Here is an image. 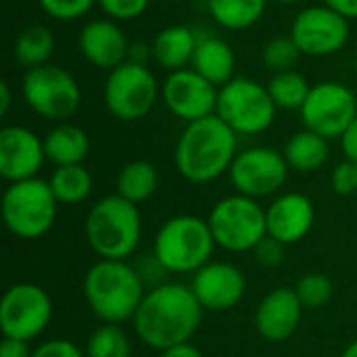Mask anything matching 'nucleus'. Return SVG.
<instances>
[{
    "label": "nucleus",
    "mask_w": 357,
    "mask_h": 357,
    "mask_svg": "<svg viewBox=\"0 0 357 357\" xmlns=\"http://www.w3.org/2000/svg\"><path fill=\"white\" fill-rule=\"evenodd\" d=\"M203 312L190 287L163 282L146 291L134 316V331L146 347L165 351L190 343L203 322Z\"/></svg>",
    "instance_id": "obj_1"
},
{
    "label": "nucleus",
    "mask_w": 357,
    "mask_h": 357,
    "mask_svg": "<svg viewBox=\"0 0 357 357\" xmlns=\"http://www.w3.org/2000/svg\"><path fill=\"white\" fill-rule=\"evenodd\" d=\"M238 155V134L218 115L186 123L176 149L178 174L192 184H209L230 172Z\"/></svg>",
    "instance_id": "obj_2"
},
{
    "label": "nucleus",
    "mask_w": 357,
    "mask_h": 357,
    "mask_svg": "<svg viewBox=\"0 0 357 357\" xmlns=\"http://www.w3.org/2000/svg\"><path fill=\"white\" fill-rule=\"evenodd\" d=\"M146 287L128 261L98 259L84 276V297L92 314L105 324L134 320Z\"/></svg>",
    "instance_id": "obj_3"
},
{
    "label": "nucleus",
    "mask_w": 357,
    "mask_h": 357,
    "mask_svg": "<svg viewBox=\"0 0 357 357\" xmlns=\"http://www.w3.org/2000/svg\"><path fill=\"white\" fill-rule=\"evenodd\" d=\"M142 238V218L134 203L123 197H102L88 211L86 241L100 259L126 261Z\"/></svg>",
    "instance_id": "obj_4"
},
{
    "label": "nucleus",
    "mask_w": 357,
    "mask_h": 357,
    "mask_svg": "<svg viewBox=\"0 0 357 357\" xmlns=\"http://www.w3.org/2000/svg\"><path fill=\"white\" fill-rule=\"evenodd\" d=\"M215 247L207 220L199 215H176L159 228L153 255L169 274H195L209 264Z\"/></svg>",
    "instance_id": "obj_5"
},
{
    "label": "nucleus",
    "mask_w": 357,
    "mask_h": 357,
    "mask_svg": "<svg viewBox=\"0 0 357 357\" xmlns=\"http://www.w3.org/2000/svg\"><path fill=\"white\" fill-rule=\"evenodd\" d=\"M59 201L48 180L29 178L8 184L2 195V220L6 230L23 241L44 236L56 220Z\"/></svg>",
    "instance_id": "obj_6"
},
{
    "label": "nucleus",
    "mask_w": 357,
    "mask_h": 357,
    "mask_svg": "<svg viewBox=\"0 0 357 357\" xmlns=\"http://www.w3.org/2000/svg\"><path fill=\"white\" fill-rule=\"evenodd\" d=\"M209 228L215 245L230 253L253 251L268 236L266 209L245 195L224 197L209 211Z\"/></svg>",
    "instance_id": "obj_7"
},
{
    "label": "nucleus",
    "mask_w": 357,
    "mask_h": 357,
    "mask_svg": "<svg viewBox=\"0 0 357 357\" xmlns=\"http://www.w3.org/2000/svg\"><path fill=\"white\" fill-rule=\"evenodd\" d=\"M268 86L251 77H234L220 88L215 115L238 136L264 134L276 119Z\"/></svg>",
    "instance_id": "obj_8"
},
{
    "label": "nucleus",
    "mask_w": 357,
    "mask_h": 357,
    "mask_svg": "<svg viewBox=\"0 0 357 357\" xmlns=\"http://www.w3.org/2000/svg\"><path fill=\"white\" fill-rule=\"evenodd\" d=\"M21 94L36 115L56 123L67 121L82 102V90L73 73L52 63L27 69L21 82Z\"/></svg>",
    "instance_id": "obj_9"
},
{
    "label": "nucleus",
    "mask_w": 357,
    "mask_h": 357,
    "mask_svg": "<svg viewBox=\"0 0 357 357\" xmlns=\"http://www.w3.org/2000/svg\"><path fill=\"white\" fill-rule=\"evenodd\" d=\"M159 96L161 86L149 65H138L132 61L111 69L102 88L107 111L121 121H138L146 117Z\"/></svg>",
    "instance_id": "obj_10"
},
{
    "label": "nucleus",
    "mask_w": 357,
    "mask_h": 357,
    "mask_svg": "<svg viewBox=\"0 0 357 357\" xmlns=\"http://www.w3.org/2000/svg\"><path fill=\"white\" fill-rule=\"evenodd\" d=\"M52 320L50 295L31 282H19L4 291L0 301V331L6 339L33 341Z\"/></svg>",
    "instance_id": "obj_11"
},
{
    "label": "nucleus",
    "mask_w": 357,
    "mask_h": 357,
    "mask_svg": "<svg viewBox=\"0 0 357 357\" xmlns=\"http://www.w3.org/2000/svg\"><path fill=\"white\" fill-rule=\"evenodd\" d=\"M299 113L307 130L328 140L341 138L357 117V96L349 86L326 79L312 86Z\"/></svg>",
    "instance_id": "obj_12"
},
{
    "label": "nucleus",
    "mask_w": 357,
    "mask_h": 357,
    "mask_svg": "<svg viewBox=\"0 0 357 357\" xmlns=\"http://www.w3.org/2000/svg\"><path fill=\"white\" fill-rule=\"evenodd\" d=\"M289 36L295 40L301 54L331 56L349 42L351 23L326 4H312L295 15Z\"/></svg>",
    "instance_id": "obj_13"
},
{
    "label": "nucleus",
    "mask_w": 357,
    "mask_h": 357,
    "mask_svg": "<svg viewBox=\"0 0 357 357\" xmlns=\"http://www.w3.org/2000/svg\"><path fill=\"white\" fill-rule=\"evenodd\" d=\"M289 169L291 167L280 151L270 146H251L238 151L228 174L238 195L264 199L284 186Z\"/></svg>",
    "instance_id": "obj_14"
},
{
    "label": "nucleus",
    "mask_w": 357,
    "mask_h": 357,
    "mask_svg": "<svg viewBox=\"0 0 357 357\" xmlns=\"http://www.w3.org/2000/svg\"><path fill=\"white\" fill-rule=\"evenodd\" d=\"M218 94L220 88L197 73L192 67L172 71L161 84V98L167 111L186 123L215 115Z\"/></svg>",
    "instance_id": "obj_15"
},
{
    "label": "nucleus",
    "mask_w": 357,
    "mask_h": 357,
    "mask_svg": "<svg viewBox=\"0 0 357 357\" xmlns=\"http://www.w3.org/2000/svg\"><path fill=\"white\" fill-rule=\"evenodd\" d=\"M190 289L205 312H228L243 301L247 278L234 264L209 261L192 274Z\"/></svg>",
    "instance_id": "obj_16"
},
{
    "label": "nucleus",
    "mask_w": 357,
    "mask_h": 357,
    "mask_svg": "<svg viewBox=\"0 0 357 357\" xmlns=\"http://www.w3.org/2000/svg\"><path fill=\"white\" fill-rule=\"evenodd\" d=\"M44 161V138L25 126H4L0 130V176L8 184L38 178Z\"/></svg>",
    "instance_id": "obj_17"
},
{
    "label": "nucleus",
    "mask_w": 357,
    "mask_h": 357,
    "mask_svg": "<svg viewBox=\"0 0 357 357\" xmlns=\"http://www.w3.org/2000/svg\"><path fill=\"white\" fill-rule=\"evenodd\" d=\"M77 48L82 56L98 69H115L128 61L130 42L113 19H92L88 21L77 38Z\"/></svg>",
    "instance_id": "obj_18"
},
{
    "label": "nucleus",
    "mask_w": 357,
    "mask_h": 357,
    "mask_svg": "<svg viewBox=\"0 0 357 357\" xmlns=\"http://www.w3.org/2000/svg\"><path fill=\"white\" fill-rule=\"evenodd\" d=\"M268 234L282 245H295L305 238L316 222V207L301 192H284L266 209Z\"/></svg>",
    "instance_id": "obj_19"
},
{
    "label": "nucleus",
    "mask_w": 357,
    "mask_h": 357,
    "mask_svg": "<svg viewBox=\"0 0 357 357\" xmlns=\"http://www.w3.org/2000/svg\"><path fill=\"white\" fill-rule=\"evenodd\" d=\"M303 305L295 289L278 287L270 291L255 310V328L270 343H282L299 328Z\"/></svg>",
    "instance_id": "obj_20"
},
{
    "label": "nucleus",
    "mask_w": 357,
    "mask_h": 357,
    "mask_svg": "<svg viewBox=\"0 0 357 357\" xmlns=\"http://www.w3.org/2000/svg\"><path fill=\"white\" fill-rule=\"evenodd\" d=\"M190 67L197 73H201L205 79H209L213 86L222 88L224 84L234 79L236 56L224 38L205 33V36H199Z\"/></svg>",
    "instance_id": "obj_21"
},
{
    "label": "nucleus",
    "mask_w": 357,
    "mask_h": 357,
    "mask_svg": "<svg viewBox=\"0 0 357 357\" xmlns=\"http://www.w3.org/2000/svg\"><path fill=\"white\" fill-rule=\"evenodd\" d=\"M199 36L186 25H167L153 40V61L165 71H180L192 63Z\"/></svg>",
    "instance_id": "obj_22"
},
{
    "label": "nucleus",
    "mask_w": 357,
    "mask_h": 357,
    "mask_svg": "<svg viewBox=\"0 0 357 357\" xmlns=\"http://www.w3.org/2000/svg\"><path fill=\"white\" fill-rule=\"evenodd\" d=\"M90 151V138L88 134L69 121L56 123L46 136H44V153L46 161H50L54 167L63 165H82Z\"/></svg>",
    "instance_id": "obj_23"
},
{
    "label": "nucleus",
    "mask_w": 357,
    "mask_h": 357,
    "mask_svg": "<svg viewBox=\"0 0 357 357\" xmlns=\"http://www.w3.org/2000/svg\"><path fill=\"white\" fill-rule=\"evenodd\" d=\"M282 155L291 169L301 172V174H312V172L320 169L331 157L328 138H324L307 128L299 130L287 140Z\"/></svg>",
    "instance_id": "obj_24"
},
{
    "label": "nucleus",
    "mask_w": 357,
    "mask_h": 357,
    "mask_svg": "<svg viewBox=\"0 0 357 357\" xmlns=\"http://www.w3.org/2000/svg\"><path fill=\"white\" fill-rule=\"evenodd\" d=\"M52 52H54V33L40 23L23 27L13 44V56L25 69H33L50 63Z\"/></svg>",
    "instance_id": "obj_25"
},
{
    "label": "nucleus",
    "mask_w": 357,
    "mask_h": 357,
    "mask_svg": "<svg viewBox=\"0 0 357 357\" xmlns=\"http://www.w3.org/2000/svg\"><path fill=\"white\" fill-rule=\"evenodd\" d=\"M268 0H207V10L211 19L232 31H243L253 27L266 13Z\"/></svg>",
    "instance_id": "obj_26"
},
{
    "label": "nucleus",
    "mask_w": 357,
    "mask_h": 357,
    "mask_svg": "<svg viewBox=\"0 0 357 357\" xmlns=\"http://www.w3.org/2000/svg\"><path fill=\"white\" fill-rule=\"evenodd\" d=\"M157 186H159L157 167L142 159L126 163L117 176V195L134 205L149 201L155 195Z\"/></svg>",
    "instance_id": "obj_27"
},
{
    "label": "nucleus",
    "mask_w": 357,
    "mask_h": 357,
    "mask_svg": "<svg viewBox=\"0 0 357 357\" xmlns=\"http://www.w3.org/2000/svg\"><path fill=\"white\" fill-rule=\"evenodd\" d=\"M59 205H77L92 192V176L84 165L54 167L48 180Z\"/></svg>",
    "instance_id": "obj_28"
},
{
    "label": "nucleus",
    "mask_w": 357,
    "mask_h": 357,
    "mask_svg": "<svg viewBox=\"0 0 357 357\" xmlns=\"http://www.w3.org/2000/svg\"><path fill=\"white\" fill-rule=\"evenodd\" d=\"M268 90H270V96L274 100V105L278 109H284V111H301L303 102L307 100L310 96V82L303 73L295 71V69H289V71H280V73H274L272 79L268 82Z\"/></svg>",
    "instance_id": "obj_29"
},
{
    "label": "nucleus",
    "mask_w": 357,
    "mask_h": 357,
    "mask_svg": "<svg viewBox=\"0 0 357 357\" xmlns=\"http://www.w3.org/2000/svg\"><path fill=\"white\" fill-rule=\"evenodd\" d=\"M132 343L119 324H100L86 343V357H130Z\"/></svg>",
    "instance_id": "obj_30"
},
{
    "label": "nucleus",
    "mask_w": 357,
    "mask_h": 357,
    "mask_svg": "<svg viewBox=\"0 0 357 357\" xmlns=\"http://www.w3.org/2000/svg\"><path fill=\"white\" fill-rule=\"evenodd\" d=\"M295 293L301 301L303 307L307 310H320L324 307L333 295H335V284L326 274L320 272H310L303 278L297 280L295 284Z\"/></svg>",
    "instance_id": "obj_31"
},
{
    "label": "nucleus",
    "mask_w": 357,
    "mask_h": 357,
    "mask_svg": "<svg viewBox=\"0 0 357 357\" xmlns=\"http://www.w3.org/2000/svg\"><path fill=\"white\" fill-rule=\"evenodd\" d=\"M299 56H301V50L291 36H276L268 40L261 48V61L274 73L295 69Z\"/></svg>",
    "instance_id": "obj_32"
},
{
    "label": "nucleus",
    "mask_w": 357,
    "mask_h": 357,
    "mask_svg": "<svg viewBox=\"0 0 357 357\" xmlns=\"http://www.w3.org/2000/svg\"><path fill=\"white\" fill-rule=\"evenodd\" d=\"M38 4L54 21H77L96 4V0H38Z\"/></svg>",
    "instance_id": "obj_33"
},
{
    "label": "nucleus",
    "mask_w": 357,
    "mask_h": 357,
    "mask_svg": "<svg viewBox=\"0 0 357 357\" xmlns=\"http://www.w3.org/2000/svg\"><path fill=\"white\" fill-rule=\"evenodd\" d=\"M151 0H96L102 13L113 21H130L140 17Z\"/></svg>",
    "instance_id": "obj_34"
},
{
    "label": "nucleus",
    "mask_w": 357,
    "mask_h": 357,
    "mask_svg": "<svg viewBox=\"0 0 357 357\" xmlns=\"http://www.w3.org/2000/svg\"><path fill=\"white\" fill-rule=\"evenodd\" d=\"M331 188L339 197H357V163L343 159L331 174Z\"/></svg>",
    "instance_id": "obj_35"
},
{
    "label": "nucleus",
    "mask_w": 357,
    "mask_h": 357,
    "mask_svg": "<svg viewBox=\"0 0 357 357\" xmlns=\"http://www.w3.org/2000/svg\"><path fill=\"white\" fill-rule=\"evenodd\" d=\"M284 249L287 245H282L280 241L272 238L270 234L253 249L255 261L264 268H276L284 261Z\"/></svg>",
    "instance_id": "obj_36"
},
{
    "label": "nucleus",
    "mask_w": 357,
    "mask_h": 357,
    "mask_svg": "<svg viewBox=\"0 0 357 357\" xmlns=\"http://www.w3.org/2000/svg\"><path fill=\"white\" fill-rule=\"evenodd\" d=\"M31 357H86V351H82L73 341L67 339H50L33 347Z\"/></svg>",
    "instance_id": "obj_37"
},
{
    "label": "nucleus",
    "mask_w": 357,
    "mask_h": 357,
    "mask_svg": "<svg viewBox=\"0 0 357 357\" xmlns=\"http://www.w3.org/2000/svg\"><path fill=\"white\" fill-rule=\"evenodd\" d=\"M33 349L29 347L27 341H17V339H2L0 343V357H31Z\"/></svg>",
    "instance_id": "obj_38"
},
{
    "label": "nucleus",
    "mask_w": 357,
    "mask_h": 357,
    "mask_svg": "<svg viewBox=\"0 0 357 357\" xmlns=\"http://www.w3.org/2000/svg\"><path fill=\"white\" fill-rule=\"evenodd\" d=\"M341 140V151H343V157L357 163V117L351 121V126L345 130V134L339 138Z\"/></svg>",
    "instance_id": "obj_39"
},
{
    "label": "nucleus",
    "mask_w": 357,
    "mask_h": 357,
    "mask_svg": "<svg viewBox=\"0 0 357 357\" xmlns=\"http://www.w3.org/2000/svg\"><path fill=\"white\" fill-rule=\"evenodd\" d=\"M149 59H153V46H151V44H144V42H130L128 61L138 63V65H146Z\"/></svg>",
    "instance_id": "obj_40"
},
{
    "label": "nucleus",
    "mask_w": 357,
    "mask_h": 357,
    "mask_svg": "<svg viewBox=\"0 0 357 357\" xmlns=\"http://www.w3.org/2000/svg\"><path fill=\"white\" fill-rule=\"evenodd\" d=\"M322 4L335 8L337 13H341L349 21L357 19V0H322Z\"/></svg>",
    "instance_id": "obj_41"
},
{
    "label": "nucleus",
    "mask_w": 357,
    "mask_h": 357,
    "mask_svg": "<svg viewBox=\"0 0 357 357\" xmlns=\"http://www.w3.org/2000/svg\"><path fill=\"white\" fill-rule=\"evenodd\" d=\"M161 357H205L201 354L199 347H195L192 343H182L176 347H169L165 351H161Z\"/></svg>",
    "instance_id": "obj_42"
},
{
    "label": "nucleus",
    "mask_w": 357,
    "mask_h": 357,
    "mask_svg": "<svg viewBox=\"0 0 357 357\" xmlns=\"http://www.w3.org/2000/svg\"><path fill=\"white\" fill-rule=\"evenodd\" d=\"M10 98H13V94H10V86H8V82H0V115L4 117L6 113H8V109H10Z\"/></svg>",
    "instance_id": "obj_43"
},
{
    "label": "nucleus",
    "mask_w": 357,
    "mask_h": 357,
    "mask_svg": "<svg viewBox=\"0 0 357 357\" xmlns=\"http://www.w3.org/2000/svg\"><path fill=\"white\" fill-rule=\"evenodd\" d=\"M341 357H357V339L351 343V345H347V347H345V351L341 354Z\"/></svg>",
    "instance_id": "obj_44"
},
{
    "label": "nucleus",
    "mask_w": 357,
    "mask_h": 357,
    "mask_svg": "<svg viewBox=\"0 0 357 357\" xmlns=\"http://www.w3.org/2000/svg\"><path fill=\"white\" fill-rule=\"evenodd\" d=\"M276 2H280V4H301L305 0H276Z\"/></svg>",
    "instance_id": "obj_45"
},
{
    "label": "nucleus",
    "mask_w": 357,
    "mask_h": 357,
    "mask_svg": "<svg viewBox=\"0 0 357 357\" xmlns=\"http://www.w3.org/2000/svg\"><path fill=\"white\" fill-rule=\"evenodd\" d=\"M356 199H357V197H356Z\"/></svg>",
    "instance_id": "obj_46"
}]
</instances>
